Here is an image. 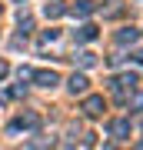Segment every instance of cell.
<instances>
[{"label": "cell", "mask_w": 143, "mask_h": 150, "mask_svg": "<svg viewBox=\"0 0 143 150\" xmlns=\"http://www.w3.org/2000/svg\"><path fill=\"white\" fill-rule=\"evenodd\" d=\"M70 90H73V93H83L87 90V77L83 74H73V77H70Z\"/></svg>", "instance_id": "5b68a950"}, {"label": "cell", "mask_w": 143, "mask_h": 150, "mask_svg": "<svg viewBox=\"0 0 143 150\" xmlns=\"http://www.w3.org/2000/svg\"><path fill=\"white\" fill-rule=\"evenodd\" d=\"M63 10H67V7L60 4V0H50V4L43 7V13H47V17H60V13H63Z\"/></svg>", "instance_id": "8992f818"}, {"label": "cell", "mask_w": 143, "mask_h": 150, "mask_svg": "<svg viewBox=\"0 0 143 150\" xmlns=\"http://www.w3.org/2000/svg\"><path fill=\"white\" fill-rule=\"evenodd\" d=\"M83 113H87V117H100V113H103V97H87Z\"/></svg>", "instance_id": "6da1fadb"}, {"label": "cell", "mask_w": 143, "mask_h": 150, "mask_svg": "<svg viewBox=\"0 0 143 150\" xmlns=\"http://www.w3.org/2000/svg\"><path fill=\"white\" fill-rule=\"evenodd\" d=\"M33 80H37L40 87H57V80H60V77L53 74V70H40V74H33Z\"/></svg>", "instance_id": "7a4b0ae2"}, {"label": "cell", "mask_w": 143, "mask_h": 150, "mask_svg": "<svg viewBox=\"0 0 143 150\" xmlns=\"http://www.w3.org/2000/svg\"><path fill=\"white\" fill-rule=\"evenodd\" d=\"M4 77H7V64H0V80H4Z\"/></svg>", "instance_id": "30bf717a"}, {"label": "cell", "mask_w": 143, "mask_h": 150, "mask_svg": "<svg viewBox=\"0 0 143 150\" xmlns=\"http://www.w3.org/2000/svg\"><path fill=\"white\" fill-rule=\"evenodd\" d=\"M70 10H73L77 17H90V13H93V4H90V0H77Z\"/></svg>", "instance_id": "3957f363"}, {"label": "cell", "mask_w": 143, "mask_h": 150, "mask_svg": "<svg viewBox=\"0 0 143 150\" xmlns=\"http://www.w3.org/2000/svg\"><path fill=\"white\" fill-rule=\"evenodd\" d=\"M93 37H97V27H93V23H83L80 33H77V40H93Z\"/></svg>", "instance_id": "52a82bcc"}, {"label": "cell", "mask_w": 143, "mask_h": 150, "mask_svg": "<svg viewBox=\"0 0 143 150\" xmlns=\"http://www.w3.org/2000/svg\"><path fill=\"white\" fill-rule=\"evenodd\" d=\"M113 134H117V137L123 140V137L130 134V123H127V120H117V123H113Z\"/></svg>", "instance_id": "9c48e42d"}, {"label": "cell", "mask_w": 143, "mask_h": 150, "mask_svg": "<svg viewBox=\"0 0 143 150\" xmlns=\"http://www.w3.org/2000/svg\"><path fill=\"white\" fill-rule=\"evenodd\" d=\"M17 4H20V0H17Z\"/></svg>", "instance_id": "8fae6325"}, {"label": "cell", "mask_w": 143, "mask_h": 150, "mask_svg": "<svg viewBox=\"0 0 143 150\" xmlns=\"http://www.w3.org/2000/svg\"><path fill=\"white\" fill-rule=\"evenodd\" d=\"M137 37H140V33L133 30V27H123V30H120V43H133Z\"/></svg>", "instance_id": "ba28073f"}, {"label": "cell", "mask_w": 143, "mask_h": 150, "mask_svg": "<svg viewBox=\"0 0 143 150\" xmlns=\"http://www.w3.org/2000/svg\"><path fill=\"white\" fill-rule=\"evenodd\" d=\"M30 127H37V113H27V117H20L13 123V130H30Z\"/></svg>", "instance_id": "277c9868"}]
</instances>
